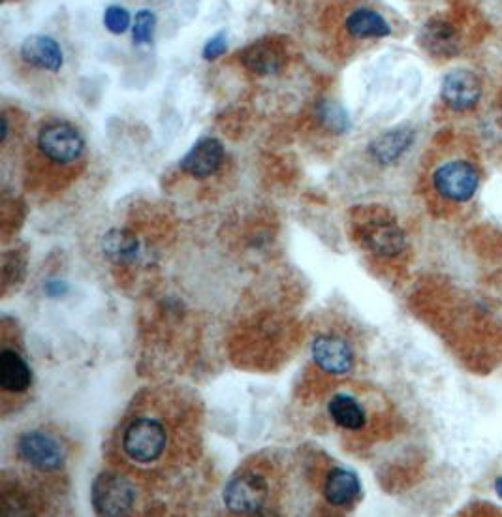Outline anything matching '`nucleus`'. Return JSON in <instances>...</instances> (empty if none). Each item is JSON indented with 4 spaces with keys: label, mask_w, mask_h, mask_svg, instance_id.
<instances>
[{
    "label": "nucleus",
    "mask_w": 502,
    "mask_h": 517,
    "mask_svg": "<svg viewBox=\"0 0 502 517\" xmlns=\"http://www.w3.org/2000/svg\"><path fill=\"white\" fill-rule=\"evenodd\" d=\"M433 188L442 200L452 204H467L480 187V170L471 158H450L433 172Z\"/></svg>",
    "instance_id": "1"
},
{
    "label": "nucleus",
    "mask_w": 502,
    "mask_h": 517,
    "mask_svg": "<svg viewBox=\"0 0 502 517\" xmlns=\"http://www.w3.org/2000/svg\"><path fill=\"white\" fill-rule=\"evenodd\" d=\"M91 502L98 516H125L136 504V487L126 476L102 472L91 487Z\"/></svg>",
    "instance_id": "2"
},
{
    "label": "nucleus",
    "mask_w": 502,
    "mask_h": 517,
    "mask_svg": "<svg viewBox=\"0 0 502 517\" xmlns=\"http://www.w3.org/2000/svg\"><path fill=\"white\" fill-rule=\"evenodd\" d=\"M38 149L55 164H72L85 151V140L76 126L68 121H49L38 132Z\"/></svg>",
    "instance_id": "3"
},
{
    "label": "nucleus",
    "mask_w": 502,
    "mask_h": 517,
    "mask_svg": "<svg viewBox=\"0 0 502 517\" xmlns=\"http://www.w3.org/2000/svg\"><path fill=\"white\" fill-rule=\"evenodd\" d=\"M168 435L162 423L151 418H138L126 427L123 435L125 454L136 463H153L164 454Z\"/></svg>",
    "instance_id": "4"
},
{
    "label": "nucleus",
    "mask_w": 502,
    "mask_h": 517,
    "mask_svg": "<svg viewBox=\"0 0 502 517\" xmlns=\"http://www.w3.org/2000/svg\"><path fill=\"white\" fill-rule=\"evenodd\" d=\"M269 497L266 478L256 472H241L224 487V504L230 512L251 516L264 508Z\"/></svg>",
    "instance_id": "5"
},
{
    "label": "nucleus",
    "mask_w": 502,
    "mask_h": 517,
    "mask_svg": "<svg viewBox=\"0 0 502 517\" xmlns=\"http://www.w3.org/2000/svg\"><path fill=\"white\" fill-rule=\"evenodd\" d=\"M17 454L29 467L42 472L61 470L66 461L61 442L44 431L23 433L17 440Z\"/></svg>",
    "instance_id": "6"
},
{
    "label": "nucleus",
    "mask_w": 502,
    "mask_h": 517,
    "mask_svg": "<svg viewBox=\"0 0 502 517\" xmlns=\"http://www.w3.org/2000/svg\"><path fill=\"white\" fill-rule=\"evenodd\" d=\"M361 243L378 256L392 258L405 249V234L392 217L377 213L361 226Z\"/></svg>",
    "instance_id": "7"
},
{
    "label": "nucleus",
    "mask_w": 502,
    "mask_h": 517,
    "mask_svg": "<svg viewBox=\"0 0 502 517\" xmlns=\"http://www.w3.org/2000/svg\"><path fill=\"white\" fill-rule=\"evenodd\" d=\"M482 93H484V87L480 78L465 68L452 70L442 81V89H440L444 104L455 111L476 108Z\"/></svg>",
    "instance_id": "8"
},
{
    "label": "nucleus",
    "mask_w": 502,
    "mask_h": 517,
    "mask_svg": "<svg viewBox=\"0 0 502 517\" xmlns=\"http://www.w3.org/2000/svg\"><path fill=\"white\" fill-rule=\"evenodd\" d=\"M311 356L324 373L346 375L354 367V350L337 335H318L311 346Z\"/></svg>",
    "instance_id": "9"
},
{
    "label": "nucleus",
    "mask_w": 502,
    "mask_h": 517,
    "mask_svg": "<svg viewBox=\"0 0 502 517\" xmlns=\"http://www.w3.org/2000/svg\"><path fill=\"white\" fill-rule=\"evenodd\" d=\"M224 157V145L217 138H202L194 143V147L179 162V166L194 179H207L219 172L224 164Z\"/></svg>",
    "instance_id": "10"
},
{
    "label": "nucleus",
    "mask_w": 502,
    "mask_h": 517,
    "mask_svg": "<svg viewBox=\"0 0 502 517\" xmlns=\"http://www.w3.org/2000/svg\"><path fill=\"white\" fill-rule=\"evenodd\" d=\"M19 55L23 63L32 68L57 74L64 64V53L61 44L48 34H31L23 40Z\"/></svg>",
    "instance_id": "11"
},
{
    "label": "nucleus",
    "mask_w": 502,
    "mask_h": 517,
    "mask_svg": "<svg viewBox=\"0 0 502 517\" xmlns=\"http://www.w3.org/2000/svg\"><path fill=\"white\" fill-rule=\"evenodd\" d=\"M239 59L254 76H273L281 72L286 63V53L273 38H262L245 47L239 53Z\"/></svg>",
    "instance_id": "12"
},
{
    "label": "nucleus",
    "mask_w": 502,
    "mask_h": 517,
    "mask_svg": "<svg viewBox=\"0 0 502 517\" xmlns=\"http://www.w3.org/2000/svg\"><path fill=\"white\" fill-rule=\"evenodd\" d=\"M424 47L435 57H454L461 49V32L452 21L444 17H433L425 23L422 31Z\"/></svg>",
    "instance_id": "13"
},
{
    "label": "nucleus",
    "mask_w": 502,
    "mask_h": 517,
    "mask_svg": "<svg viewBox=\"0 0 502 517\" xmlns=\"http://www.w3.org/2000/svg\"><path fill=\"white\" fill-rule=\"evenodd\" d=\"M414 136L416 134L410 126H399L388 130L382 136H378L377 140L371 141L369 155L380 166H390L407 153L410 145L414 143Z\"/></svg>",
    "instance_id": "14"
},
{
    "label": "nucleus",
    "mask_w": 502,
    "mask_h": 517,
    "mask_svg": "<svg viewBox=\"0 0 502 517\" xmlns=\"http://www.w3.org/2000/svg\"><path fill=\"white\" fill-rule=\"evenodd\" d=\"M345 31L354 40L386 38L392 34V27L386 17L371 8H356L345 19Z\"/></svg>",
    "instance_id": "15"
},
{
    "label": "nucleus",
    "mask_w": 502,
    "mask_h": 517,
    "mask_svg": "<svg viewBox=\"0 0 502 517\" xmlns=\"http://www.w3.org/2000/svg\"><path fill=\"white\" fill-rule=\"evenodd\" d=\"M361 482L358 474L350 469H333L324 482V497L333 506H348L358 501Z\"/></svg>",
    "instance_id": "16"
},
{
    "label": "nucleus",
    "mask_w": 502,
    "mask_h": 517,
    "mask_svg": "<svg viewBox=\"0 0 502 517\" xmlns=\"http://www.w3.org/2000/svg\"><path fill=\"white\" fill-rule=\"evenodd\" d=\"M32 371L27 361L16 350H2L0 354V386L4 392L23 393L31 388Z\"/></svg>",
    "instance_id": "17"
},
{
    "label": "nucleus",
    "mask_w": 502,
    "mask_h": 517,
    "mask_svg": "<svg viewBox=\"0 0 502 517\" xmlns=\"http://www.w3.org/2000/svg\"><path fill=\"white\" fill-rule=\"evenodd\" d=\"M100 247L104 256L113 264H130L140 254L138 237L123 228H111L110 232H106Z\"/></svg>",
    "instance_id": "18"
},
{
    "label": "nucleus",
    "mask_w": 502,
    "mask_h": 517,
    "mask_svg": "<svg viewBox=\"0 0 502 517\" xmlns=\"http://www.w3.org/2000/svg\"><path fill=\"white\" fill-rule=\"evenodd\" d=\"M328 410H330L331 420L348 431H360L367 423L365 410L358 403V399H354L348 393L333 395Z\"/></svg>",
    "instance_id": "19"
},
{
    "label": "nucleus",
    "mask_w": 502,
    "mask_h": 517,
    "mask_svg": "<svg viewBox=\"0 0 502 517\" xmlns=\"http://www.w3.org/2000/svg\"><path fill=\"white\" fill-rule=\"evenodd\" d=\"M318 119L322 121V125L328 126L333 134H345L350 128V119L343 106H339L333 100H322L318 104Z\"/></svg>",
    "instance_id": "20"
},
{
    "label": "nucleus",
    "mask_w": 502,
    "mask_h": 517,
    "mask_svg": "<svg viewBox=\"0 0 502 517\" xmlns=\"http://www.w3.org/2000/svg\"><path fill=\"white\" fill-rule=\"evenodd\" d=\"M157 31V16L151 10H140L134 17L132 25V40L136 46H149L153 44Z\"/></svg>",
    "instance_id": "21"
},
{
    "label": "nucleus",
    "mask_w": 502,
    "mask_h": 517,
    "mask_svg": "<svg viewBox=\"0 0 502 517\" xmlns=\"http://www.w3.org/2000/svg\"><path fill=\"white\" fill-rule=\"evenodd\" d=\"M132 17L128 14V10L123 6L113 4L106 12H104V27L111 32V34H125L130 27Z\"/></svg>",
    "instance_id": "22"
},
{
    "label": "nucleus",
    "mask_w": 502,
    "mask_h": 517,
    "mask_svg": "<svg viewBox=\"0 0 502 517\" xmlns=\"http://www.w3.org/2000/svg\"><path fill=\"white\" fill-rule=\"evenodd\" d=\"M226 49H228V36H226V32L222 31L215 34L211 40H207L202 57L205 61H217L226 53Z\"/></svg>",
    "instance_id": "23"
},
{
    "label": "nucleus",
    "mask_w": 502,
    "mask_h": 517,
    "mask_svg": "<svg viewBox=\"0 0 502 517\" xmlns=\"http://www.w3.org/2000/svg\"><path fill=\"white\" fill-rule=\"evenodd\" d=\"M70 292L68 284L64 281H49L46 282V294L49 298H63Z\"/></svg>",
    "instance_id": "24"
},
{
    "label": "nucleus",
    "mask_w": 502,
    "mask_h": 517,
    "mask_svg": "<svg viewBox=\"0 0 502 517\" xmlns=\"http://www.w3.org/2000/svg\"><path fill=\"white\" fill-rule=\"evenodd\" d=\"M495 491H497V495L502 499V476L497 480V484H495Z\"/></svg>",
    "instance_id": "25"
}]
</instances>
